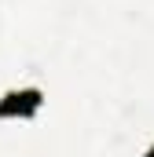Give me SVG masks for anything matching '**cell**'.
<instances>
[{"label":"cell","mask_w":154,"mask_h":157,"mask_svg":"<svg viewBox=\"0 0 154 157\" xmlns=\"http://www.w3.org/2000/svg\"><path fill=\"white\" fill-rule=\"evenodd\" d=\"M143 157H154V143H151V146H147V150H143Z\"/></svg>","instance_id":"cell-2"},{"label":"cell","mask_w":154,"mask_h":157,"mask_svg":"<svg viewBox=\"0 0 154 157\" xmlns=\"http://www.w3.org/2000/svg\"><path fill=\"white\" fill-rule=\"evenodd\" d=\"M40 110H44V88L37 84L7 88L0 95V121H33Z\"/></svg>","instance_id":"cell-1"}]
</instances>
